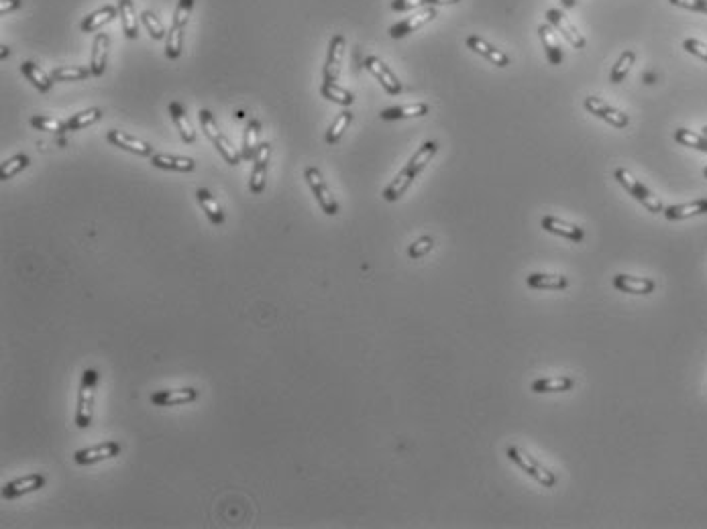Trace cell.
<instances>
[{"label": "cell", "mask_w": 707, "mask_h": 529, "mask_svg": "<svg viewBox=\"0 0 707 529\" xmlns=\"http://www.w3.org/2000/svg\"><path fill=\"white\" fill-rule=\"evenodd\" d=\"M21 72H23V76H25L39 92H49V90H52V86H54L52 79L54 78H49L37 63H33V61H23Z\"/></svg>", "instance_id": "obj_26"}, {"label": "cell", "mask_w": 707, "mask_h": 529, "mask_svg": "<svg viewBox=\"0 0 707 529\" xmlns=\"http://www.w3.org/2000/svg\"><path fill=\"white\" fill-rule=\"evenodd\" d=\"M418 6H426V0H391L394 10H412Z\"/></svg>", "instance_id": "obj_49"}, {"label": "cell", "mask_w": 707, "mask_h": 529, "mask_svg": "<svg viewBox=\"0 0 707 529\" xmlns=\"http://www.w3.org/2000/svg\"><path fill=\"white\" fill-rule=\"evenodd\" d=\"M671 4L681 6V8H689V10H697V13H707V0H669Z\"/></svg>", "instance_id": "obj_48"}, {"label": "cell", "mask_w": 707, "mask_h": 529, "mask_svg": "<svg viewBox=\"0 0 707 529\" xmlns=\"http://www.w3.org/2000/svg\"><path fill=\"white\" fill-rule=\"evenodd\" d=\"M436 151H438V143H436V141H428V143H424V145L418 149V153H416L414 157L410 159L408 165L416 171V173H420V171L426 167V163H430V159L435 157Z\"/></svg>", "instance_id": "obj_35"}, {"label": "cell", "mask_w": 707, "mask_h": 529, "mask_svg": "<svg viewBox=\"0 0 707 529\" xmlns=\"http://www.w3.org/2000/svg\"><path fill=\"white\" fill-rule=\"evenodd\" d=\"M459 0H426V6H436V4H455Z\"/></svg>", "instance_id": "obj_51"}, {"label": "cell", "mask_w": 707, "mask_h": 529, "mask_svg": "<svg viewBox=\"0 0 707 529\" xmlns=\"http://www.w3.org/2000/svg\"><path fill=\"white\" fill-rule=\"evenodd\" d=\"M31 125L39 131H47V132H61L68 131L65 123L61 120H55V118H47V116H33L31 118Z\"/></svg>", "instance_id": "obj_43"}, {"label": "cell", "mask_w": 707, "mask_h": 529, "mask_svg": "<svg viewBox=\"0 0 707 529\" xmlns=\"http://www.w3.org/2000/svg\"><path fill=\"white\" fill-rule=\"evenodd\" d=\"M583 104H585V108H587L591 114H596L598 118L605 120V123H609V125L616 127V129H626V127L630 125L628 114H624L622 110H618V108H614V106H609L607 102H603V100H599L596 96L585 98Z\"/></svg>", "instance_id": "obj_5"}, {"label": "cell", "mask_w": 707, "mask_h": 529, "mask_svg": "<svg viewBox=\"0 0 707 529\" xmlns=\"http://www.w3.org/2000/svg\"><path fill=\"white\" fill-rule=\"evenodd\" d=\"M320 94H323L327 100H330V102H336V104L341 106H351L355 102L353 94H351L349 90L341 88V86L334 84V81H323Z\"/></svg>", "instance_id": "obj_30"}, {"label": "cell", "mask_w": 707, "mask_h": 529, "mask_svg": "<svg viewBox=\"0 0 707 529\" xmlns=\"http://www.w3.org/2000/svg\"><path fill=\"white\" fill-rule=\"evenodd\" d=\"M151 163L160 169H171V171H192L196 167L194 159L176 157V155H165V153L151 155Z\"/></svg>", "instance_id": "obj_27"}, {"label": "cell", "mask_w": 707, "mask_h": 529, "mask_svg": "<svg viewBox=\"0 0 707 529\" xmlns=\"http://www.w3.org/2000/svg\"><path fill=\"white\" fill-rule=\"evenodd\" d=\"M614 287L624 293H632V295H648L654 291L656 283L648 277H632V275L620 273L614 277Z\"/></svg>", "instance_id": "obj_13"}, {"label": "cell", "mask_w": 707, "mask_h": 529, "mask_svg": "<svg viewBox=\"0 0 707 529\" xmlns=\"http://www.w3.org/2000/svg\"><path fill=\"white\" fill-rule=\"evenodd\" d=\"M100 118H102V110L100 108H88V110H82V112L74 114L65 123V127H68V131H80V129H86V127L98 123Z\"/></svg>", "instance_id": "obj_31"}, {"label": "cell", "mask_w": 707, "mask_h": 529, "mask_svg": "<svg viewBox=\"0 0 707 529\" xmlns=\"http://www.w3.org/2000/svg\"><path fill=\"white\" fill-rule=\"evenodd\" d=\"M701 134H704V136H707V127H706V129H704V132H701Z\"/></svg>", "instance_id": "obj_55"}, {"label": "cell", "mask_w": 707, "mask_h": 529, "mask_svg": "<svg viewBox=\"0 0 707 529\" xmlns=\"http://www.w3.org/2000/svg\"><path fill=\"white\" fill-rule=\"evenodd\" d=\"M109 141L112 145L125 149V151H131L135 155H141V157H151L153 155V147L145 141H139L135 136L127 134V132L121 131H109Z\"/></svg>", "instance_id": "obj_14"}, {"label": "cell", "mask_w": 707, "mask_h": 529, "mask_svg": "<svg viewBox=\"0 0 707 529\" xmlns=\"http://www.w3.org/2000/svg\"><path fill=\"white\" fill-rule=\"evenodd\" d=\"M569 389H573V379L569 377H544L532 383L534 393H565Z\"/></svg>", "instance_id": "obj_24"}, {"label": "cell", "mask_w": 707, "mask_h": 529, "mask_svg": "<svg viewBox=\"0 0 707 529\" xmlns=\"http://www.w3.org/2000/svg\"><path fill=\"white\" fill-rule=\"evenodd\" d=\"M23 6V0H0V15H6L10 10H17Z\"/></svg>", "instance_id": "obj_50"}, {"label": "cell", "mask_w": 707, "mask_h": 529, "mask_svg": "<svg viewBox=\"0 0 707 529\" xmlns=\"http://www.w3.org/2000/svg\"><path fill=\"white\" fill-rule=\"evenodd\" d=\"M27 165H29L27 155H15V157H10L8 161H4L2 167H0V180H2V182L10 180L13 175H17L19 171H23Z\"/></svg>", "instance_id": "obj_40"}, {"label": "cell", "mask_w": 707, "mask_h": 529, "mask_svg": "<svg viewBox=\"0 0 707 529\" xmlns=\"http://www.w3.org/2000/svg\"><path fill=\"white\" fill-rule=\"evenodd\" d=\"M675 141L679 145H685V147H691V149H697V151L707 153V136H704V134H697V132L687 131V129H679V131H675Z\"/></svg>", "instance_id": "obj_38"}, {"label": "cell", "mask_w": 707, "mask_h": 529, "mask_svg": "<svg viewBox=\"0 0 707 529\" xmlns=\"http://www.w3.org/2000/svg\"><path fill=\"white\" fill-rule=\"evenodd\" d=\"M96 383L98 372L94 369H86L82 372V385L78 393V411H76V425L78 427H90L94 418V399H96Z\"/></svg>", "instance_id": "obj_1"}, {"label": "cell", "mask_w": 707, "mask_h": 529, "mask_svg": "<svg viewBox=\"0 0 707 529\" xmlns=\"http://www.w3.org/2000/svg\"><path fill=\"white\" fill-rule=\"evenodd\" d=\"M365 68L378 78V81H380L381 86L385 88V92L387 94H391V96H398L400 92H402V81L398 79V76L381 61L380 57H375V55H369V57H365Z\"/></svg>", "instance_id": "obj_6"}, {"label": "cell", "mask_w": 707, "mask_h": 529, "mask_svg": "<svg viewBox=\"0 0 707 529\" xmlns=\"http://www.w3.org/2000/svg\"><path fill=\"white\" fill-rule=\"evenodd\" d=\"M683 49L693 53V55H697V57H701V59H706L707 61V45L706 43H701V41H697V39H685V41H683Z\"/></svg>", "instance_id": "obj_47"}, {"label": "cell", "mask_w": 707, "mask_h": 529, "mask_svg": "<svg viewBox=\"0 0 707 529\" xmlns=\"http://www.w3.org/2000/svg\"><path fill=\"white\" fill-rule=\"evenodd\" d=\"M345 53V37L334 35L330 45H328L327 63H325V81H336L341 74V61Z\"/></svg>", "instance_id": "obj_12"}, {"label": "cell", "mask_w": 707, "mask_h": 529, "mask_svg": "<svg viewBox=\"0 0 707 529\" xmlns=\"http://www.w3.org/2000/svg\"><path fill=\"white\" fill-rule=\"evenodd\" d=\"M353 123V112L351 110H345V112H341L336 118H334V123L330 125V129L327 131V143L328 145H334V143H339L341 141V136L345 134V131L349 129V125Z\"/></svg>", "instance_id": "obj_33"}, {"label": "cell", "mask_w": 707, "mask_h": 529, "mask_svg": "<svg viewBox=\"0 0 707 529\" xmlns=\"http://www.w3.org/2000/svg\"><path fill=\"white\" fill-rule=\"evenodd\" d=\"M435 17H436L435 6H426V8L418 10L416 15H412L408 19H404L402 23L391 26V29H389V35H391L394 39H402V37H406L410 33H414L416 29H420L422 25L430 23Z\"/></svg>", "instance_id": "obj_9"}, {"label": "cell", "mask_w": 707, "mask_h": 529, "mask_svg": "<svg viewBox=\"0 0 707 529\" xmlns=\"http://www.w3.org/2000/svg\"><path fill=\"white\" fill-rule=\"evenodd\" d=\"M546 21L550 23V25L554 26L569 43H571L573 47L575 49H583L585 47V39H583V35L577 31V26L573 25L571 21L561 13V10H557V8H548L546 10Z\"/></svg>", "instance_id": "obj_7"}, {"label": "cell", "mask_w": 707, "mask_h": 529, "mask_svg": "<svg viewBox=\"0 0 707 529\" xmlns=\"http://www.w3.org/2000/svg\"><path fill=\"white\" fill-rule=\"evenodd\" d=\"M634 61H636V53L632 52V49H626V52L618 57V61H616V65H614V70H612V74H609V79H612L614 84L624 81L626 76H628L630 70H632V65H634Z\"/></svg>", "instance_id": "obj_34"}, {"label": "cell", "mask_w": 707, "mask_h": 529, "mask_svg": "<svg viewBox=\"0 0 707 529\" xmlns=\"http://www.w3.org/2000/svg\"><path fill=\"white\" fill-rule=\"evenodd\" d=\"M428 104L418 102V104L408 106H394V108H385L381 110V120H400V118H412V116H424L428 114Z\"/></svg>", "instance_id": "obj_23"}, {"label": "cell", "mask_w": 707, "mask_h": 529, "mask_svg": "<svg viewBox=\"0 0 707 529\" xmlns=\"http://www.w3.org/2000/svg\"><path fill=\"white\" fill-rule=\"evenodd\" d=\"M614 177H616V182L618 184L622 185L624 187L626 191L634 198V200H638L644 208L648 212H653V214H658V212H662L665 208H662V202L654 196L653 191L646 187L644 184H640L628 169H624V167H618L616 171H614Z\"/></svg>", "instance_id": "obj_2"}, {"label": "cell", "mask_w": 707, "mask_h": 529, "mask_svg": "<svg viewBox=\"0 0 707 529\" xmlns=\"http://www.w3.org/2000/svg\"><path fill=\"white\" fill-rule=\"evenodd\" d=\"M43 484H45V478L41 475L23 476V478H17V480L8 482L2 489V497L4 499H15V497L27 495V493H33V491H39Z\"/></svg>", "instance_id": "obj_15"}, {"label": "cell", "mask_w": 707, "mask_h": 529, "mask_svg": "<svg viewBox=\"0 0 707 529\" xmlns=\"http://www.w3.org/2000/svg\"><path fill=\"white\" fill-rule=\"evenodd\" d=\"M416 171L410 167V165H406L400 173H398V177L391 182V184L387 185L385 187V191H383V198L387 200V202H396V200H400L404 194H406V189H408L410 185H412V182L416 180Z\"/></svg>", "instance_id": "obj_19"}, {"label": "cell", "mask_w": 707, "mask_h": 529, "mask_svg": "<svg viewBox=\"0 0 707 529\" xmlns=\"http://www.w3.org/2000/svg\"><path fill=\"white\" fill-rule=\"evenodd\" d=\"M92 76L90 68H72V65H61L52 72V78L55 81H80Z\"/></svg>", "instance_id": "obj_36"}, {"label": "cell", "mask_w": 707, "mask_h": 529, "mask_svg": "<svg viewBox=\"0 0 707 529\" xmlns=\"http://www.w3.org/2000/svg\"><path fill=\"white\" fill-rule=\"evenodd\" d=\"M526 283L534 290H565L569 279L565 275H548V273H530Z\"/></svg>", "instance_id": "obj_22"}, {"label": "cell", "mask_w": 707, "mask_h": 529, "mask_svg": "<svg viewBox=\"0 0 707 529\" xmlns=\"http://www.w3.org/2000/svg\"><path fill=\"white\" fill-rule=\"evenodd\" d=\"M667 220H685V218H693L699 214H707V200H695L689 204H677V206H669L662 210Z\"/></svg>", "instance_id": "obj_21"}, {"label": "cell", "mask_w": 707, "mask_h": 529, "mask_svg": "<svg viewBox=\"0 0 707 529\" xmlns=\"http://www.w3.org/2000/svg\"><path fill=\"white\" fill-rule=\"evenodd\" d=\"M561 2H563V4H565V8H573V6H575V2H577V0H561Z\"/></svg>", "instance_id": "obj_52"}, {"label": "cell", "mask_w": 707, "mask_h": 529, "mask_svg": "<svg viewBox=\"0 0 707 529\" xmlns=\"http://www.w3.org/2000/svg\"><path fill=\"white\" fill-rule=\"evenodd\" d=\"M8 53H10L8 52V47H6V45H2V57H6Z\"/></svg>", "instance_id": "obj_53"}, {"label": "cell", "mask_w": 707, "mask_h": 529, "mask_svg": "<svg viewBox=\"0 0 707 529\" xmlns=\"http://www.w3.org/2000/svg\"><path fill=\"white\" fill-rule=\"evenodd\" d=\"M169 116H171L176 129L180 131V136H182L186 143H194V141H196V132H194L190 120H188V116H186V108L180 104V102H171V104H169Z\"/></svg>", "instance_id": "obj_25"}, {"label": "cell", "mask_w": 707, "mask_h": 529, "mask_svg": "<svg viewBox=\"0 0 707 529\" xmlns=\"http://www.w3.org/2000/svg\"><path fill=\"white\" fill-rule=\"evenodd\" d=\"M198 114H200V123H202V129L206 132V136L210 141H215L218 134H220V131H218V125L217 120H215V116H212V112L210 110H200Z\"/></svg>", "instance_id": "obj_46"}, {"label": "cell", "mask_w": 707, "mask_h": 529, "mask_svg": "<svg viewBox=\"0 0 707 529\" xmlns=\"http://www.w3.org/2000/svg\"><path fill=\"white\" fill-rule=\"evenodd\" d=\"M109 45L110 39L107 33H98L92 45V57H90V70L92 76L100 78L107 70V59H109Z\"/></svg>", "instance_id": "obj_17"}, {"label": "cell", "mask_w": 707, "mask_h": 529, "mask_svg": "<svg viewBox=\"0 0 707 529\" xmlns=\"http://www.w3.org/2000/svg\"><path fill=\"white\" fill-rule=\"evenodd\" d=\"M192 6H194V0H180L178 2V8L173 13V26H180V29H186L188 25V19H190Z\"/></svg>", "instance_id": "obj_45"}, {"label": "cell", "mask_w": 707, "mask_h": 529, "mask_svg": "<svg viewBox=\"0 0 707 529\" xmlns=\"http://www.w3.org/2000/svg\"><path fill=\"white\" fill-rule=\"evenodd\" d=\"M212 143H215V147H217V149H218V153H220V155L224 157V161H226V163H231V165H239V161H241V155H239V153L235 151V147L231 145V141H228V139H226V136H224L222 132L218 134V136H217V139H215V141H212Z\"/></svg>", "instance_id": "obj_41"}, {"label": "cell", "mask_w": 707, "mask_h": 529, "mask_svg": "<svg viewBox=\"0 0 707 529\" xmlns=\"http://www.w3.org/2000/svg\"><path fill=\"white\" fill-rule=\"evenodd\" d=\"M467 47L471 52L477 53V55H483L485 59H490L493 65H499V68H508L510 65V57L506 53L502 52V49H497V47H493L491 43L483 41L477 35H469L467 37Z\"/></svg>", "instance_id": "obj_10"}, {"label": "cell", "mask_w": 707, "mask_h": 529, "mask_svg": "<svg viewBox=\"0 0 707 529\" xmlns=\"http://www.w3.org/2000/svg\"><path fill=\"white\" fill-rule=\"evenodd\" d=\"M116 8L114 6H104V8H98V10H94L92 15H88L86 19H84V23H82V31L84 33H92V31H98L100 26H104L107 23H110L114 17H116Z\"/></svg>", "instance_id": "obj_29"}, {"label": "cell", "mask_w": 707, "mask_h": 529, "mask_svg": "<svg viewBox=\"0 0 707 529\" xmlns=\"http://www.w3.org/2000/svg\"><path fill=\"white\" fill-rule=\"evenodd\" d=\"M270 153H272V147L267 143L259 145L257 153H255V165H253V171H251V182H249V187H251V194L259 196L263 189H265V173H267V163H270Z\"/></svg>", "instance_id": "obj_8"}, {"label": "cell", "mask_w": 707, "mask_h": 529, "mask_svg": "<svg viewBox=\"0 0 707 529\" xmlns=\"http://www.w3.org/2000/svg\"><path fill=\"white\" fill-rule=\"evenodd\" d=\"M198 399L196 389H176V391H160L151 397V401L160 407H173V405H184Z\"/></svg>", "instance_id": "obj_20"}, {"label": "cell", "mask_w": 707, "mask_h": 529, "mask_svg": "<svg viewBox=\"0 0 707 529\" xmlns=\"http://www.w3.org/2000/svg\"><path fill=\"white\" fill-rule=\"evenodd\" d=\"M118 452H121V446L116 442H104V444H98V446H92V448L78 450L74 454V460L78 464H96L100 460L118 456Z\"/></svg>", "instance_id": "obj_11"}, {"label": "cell", "mask_w": 707, "mask_h": 529, "mask_svg": "<svg viewBox=\"0 0 707 529\" xmlns=\"http://www.w3.org/2000/svg\"><path fill=\"white\" fill-rule=\"evenodd\" d=\"M508 458L516 464L518 468H522L526 475L532 476L534 480H538L543 487H548V489H550V487L557 484V476H554V473H550L548 468H544L538 460H534L530 454H526L522 448L510 446V448H508Z\"/></svg>", "instance_id": "obj_3"}, {"label": "cell", "mask_w": 707, "mask_h": 529, "mask_svg": "<svg viewBox=\"0 0 707 529\" xmlns=\"http://www.w3.org/2000/svg\"><path fill=\"white\" fill-rule=\"evenodd\" d=\"M538 35H541V41H543L548 63H550V65H561L563 59H565V55H563L561 43L557 41V35H554V31H552V25H550V23H544V25L538 26Z\"/></svg>", "instance_id": "obj_18"}, {"label": "cell", "mask_w": 707, "mask_h": 529, "mask_svg": "<svg viewBox=\"0 0 707 529\" xmlns=\"http://www.w3.org/2000/svg\"><path fill=\"white\" fill-rule=\"evenodd\" d=\"M167 43H165V55L169 59H178L182 55V49H184V29L180 26H173L169 29L167 33Z\"/></svg>", "instance_id": "obj_37"}, {"label": "cell", "mask_w": 707, "mask_h": 529, "mask_svg": "<svg viewBox=\"0 0 707 529\" xmlns=\"http://www.w3.org/2000/svg\"><path fill=\"white\" fill-rule=\"evenodd\" d=\"M118 13H121V21H123V31L129 39H137L139 35V21H137L135 4L133 0H121L118 2Z\"/></svg>", "instance_id": "obj_28"}, {"label": "cell", "mask_w": 707, "mask_h": 529, "mask_svg": "<svg viewBox=\"0 0 707 529\" xmlns=\"http://www.w3.org/2000/svg\"><path fill=\"white\" fill-rule=\"evenodd\" d=\"M306 182L310 185V189L314 191V196H316V200H318V204H320L323 212L328 214V216H336V214H339V204H336L334 196L330 194L328 185L325 184L323 173H320L316 167H308V169H306Z\"/></svg>", "instance_id": "obj_4"}, {"label": "cell", "mask_w": 707, "mask_h": 529, "mask_svg": "<svg viewBox=\"0 0 707 529\" xmlns=\"http://www.w3.org/2000/svg\"><path fill=\"white\" fill-rule=\"evenodd\" d=\"M433 248H435V238L422 237V238H418L416 242H412V244H410L408 255L412 257V259H420V257H424L426 253H430Z\"/></svg>", "instance_id": "obj_44"}, {"label": "cell", "mask_w": 707, "mask_h": 529, "mask_svg": "<svg viewBox=\"0 0 707 529\" xmlns=\"http://www.w3.org/2000/svg\"><path fill=\"white\" fill-rule=\"evenodd\" d=\"M704 177H706V180H707V167H706V169H704Z\"/></svg>", "instance_id": "obj_54"}, {"label": "cell", "mask_w": 707, "mask_h": 529, "mask_svg": "<svg viewBox=\"0 0 707 529\" xmlns=\"http://www.w3.org/2000/svg\"><path fill=\"white\" fill-rule=\"evenodd\" d=\"M141 19H143V23H145V26H147V31H149V35H151V39H164V37H167V33H165V26L162 25V21L151 13V10H145L143 15H141Z\"/></svg>", "instance_id": "obj_42"}, {"label": "cell", "mask_w": 707, "mask_h": 529, "mask_svg": "<svg viewBox=\"0 0 707 529\" xmlns=\"http://www.w3.org/2000/svg\"><path fill=\"white\" fill-rule=\"evenodd\" d=\"M259 129H261L259 120H251V123L247 125L245 139H243V159L255 157V153H257V149H259V147H257Z\"/></svg>", "instance_id": "obj_39"}, {"label": "cell", "mask_w": 707, "mask_h": 529, "mask_svg": "<svg viewBox=\"0 0 707 529\" xmlns=\"http://www.w3.org/2000/svg\"><path fill=\"white\" fill-rule=\"evenodd\" d=\"M543 228L546 232H552V235H559L563 238H569L573 242H581L585 238V232L583 228L575 226V224H569L557 216H544L543 218Z\"/></svg>", "instance_id": "obj_16"}, {"label": "cell", "mask_w": 707, "mask_h": 529, "mask_svg": "<svg viewBox=\"0 0 707 529\" xmlns=\"http://www.w3.org/2000/svg\"><path fill=\"white\" fill-rule=\"evenodd\" d=\"M196 196H198V202L202 204V208L206 212V216L210 218V222H212V224H222V222H224V214L220 210L217 200L210 196V191L200 187V189L196 191Z\"/></svg>", "instance_id": "obj_32"}]
</instances>
